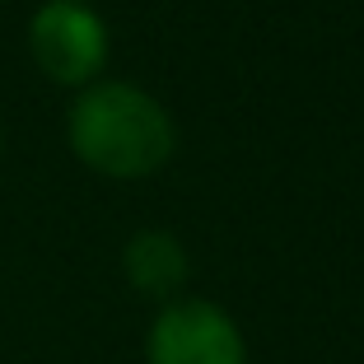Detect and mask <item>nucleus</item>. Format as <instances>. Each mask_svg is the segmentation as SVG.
<instances>
[{"label":"nucleus","instance_id":"7ed1b4c3","mask_svg":"<svg viewBox=\"0 0 364 364\" xmlns=\"http://www.w3.org/2000/svg\"><path fill=\"white\" fill-rule=\"evenodd\" d=\"M150 364H243V336L215 304L182 299L154 318Z\"/></svg>","mask_w":364,"mask_h":364},{"label":"nucleus","instance_id":"f03ea898","mask_svg":"<svg viewBox=\"0 0 364 364\" xmlns=\"http://www.w3.org/2000/svg\"><path fill=\"white\" fill-rule=\"evenodd\" d=\"M33 56L56 85H85L98 75L107 56V33L94 10L80 0H47L28 23Z\"/></svg>","mask_w":364,"mask_h":364},{"label":"nucleus","instance_id":"f257e3e1","mask_svg":"<svg viewBox=\"0 0 364 364\" xmlns=\"http://www.w3.org/2000/svg\"><path fill=\"white\" fill-rule=\"evenodd\" d=\"M173 140L168 112L131 85H94L70 107V145L107 178H145L164 168Z\"/></svg>","mask_w":364,"mask_h":364},{"label":"nucleus","instance_id":"20e7f679","mask_svg":"<svg viewBox=\"0 0 364 364\" xmlns=\"http://www.w3.org/2000/svg\"><path fill=\"white\" fill-rule=\"evenodd\" d=\"M127 276L140 294H150V299H168L178 294L182 280H187V252L173 234H136L127 243Z\"/></svg>","mask_w":364,"mask_h":364}]
</instances>
